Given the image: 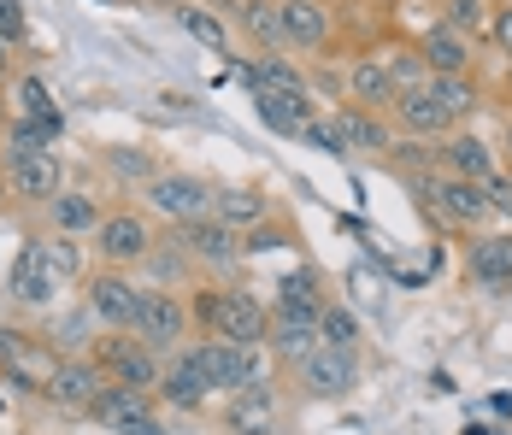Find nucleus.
<instances>
[{
    "instance_id": "79ce46f5",
    "label": "nucleus",
    "mask_w": 512,
    "mask_h": 435,
    "mask_svg": "<svg viewBox=\"0 0 512 435\" xmlns=\"http://www.w3.org/2000/svg\"><path fill=\"white\" fill-rule=\"evenodd\" d=\"M301 142H312V147H318V153H330V159H348V153H342V142H336V130H330L324 118H318V124H307V130H301Z\"/></svg>"
},
{
    "instance_id": "de8ad7c7",
    "label": "nucleus",
    "mask_w": 512,
    "mask_h": 435,
    "mask_svg": "<svg viewBox=\"0 0 512 435\" xmlns=\"http://www.w3.org/2000/svg\"><path fill=\"white\" fill-rule=\"evenodd\" d=\"M495 6H512V0H495Z\"/></svg>"
},
{
    "instance_id": "cd10ccee",
    "label": "nucleus",
    "mask_w": 512,
    "mask_h": 435,
    "mask_svg": "<svg viewBox=\"0 0 512 435\" xmlns=\"http://www.w3.org/2000/svg\"><path fill=\"white\" fill-rule=\"evenodd\" d=\"M259 118H265V130L301 142V130L324 118V106L312 100V89H301V95H259Z\"/></svg>"
},
{
    "instance_id": "f8f14e48",
    "label": "nucleus",
    "mask_w": 512,
    "mask_h": 435,
    "mask_svg": "<svg viewBox=\"0 0 512 435\" xmlns=\"http://www.w3.org/2000/svg\"><path fill=\"white\" fill-rule=\"evenodd\" d=\"M295 388H301L307 400H342V394H354L359 388V353L318 341L307 359L295 365Z\"/></svg>"
},
{
    "instance_id": "bb28decb",
    "label": "nucleus",
    "mask_w": 512,
    "mask_h": 435,
    "mask_svg": "<svg viewBox=\"0 0 512 435\" xmlns=\"http://www.w3.org/2000/svg\"><path fill=\"white\" fill-rule=\"evenodd\" d=\"M224 424L236 435H277V388L254 383V388H242V394H230Z\"/></svg>"
},
{
    "instance_id": "f704fd0d",
    "label": "nucleus",
    "mask_w": 512,
    "mask_h": 435,
    "mask_svg": "<svg viewBox=\"0 0 512 435\" xmlns=\"http://www.w3.org/2000/svg\"><path fill=\"white\" fill-rule=\"evenodd\" d=\"M318 341H324V347H348V353H359V318L342 306V300H324V312H318Z\"/></svg>"
},
{
    "instance_id": "49530a36",
    "label": "nucleus",
    "mask_w": 512,
    "mask_h": 435,
    "mask_svg": "<svg viewBox=\"0 0 512 435\" xmlns=\"http://www.w3.org/2000/svg\"><path fill=\"white\" fill-rule=\"evenodd\" d=\"M507 153H512V118H507Z\"/></svg>"
},
{
    "instance_id": "a211bd4d",
    "label": "nucleus",
    "mask_w": 512,
    "mask_h": 435,
    "mask_svg": "<svg viewBox=\"0 0 512 435\" xmlns=\"http://www.w3.org/2000/svg\"><path fill=\"white\" fill-rule=\"evenodd\" d=\"M465 277L483 294H512V236H495V230L465 236Z\"/></svg>"
},
{
    "instance_id": "e433bc0d",
    "label": "nucleus",
    "mask_w": 512,
    "mask_h": 435,
    "mask_svg": "<svg viewBox=\"0 0 512 435\" xmlns=\"http://www.w3.org/2000/svg\"><path fill=\"white\" fill-rule=\"evenodd\" d=\"M42 259H48V271L59 277V283H83L89 277V265H83V253H77V236H53V242H42Z\"/></svg>"
},
{
    "instance_id": "c9c22d12",
    "label": "nucleus",
    "mask_w": 512,
    "mask_h": 435,
    "mask_svg": "<svg viewBox=\"0 0 512 435\" xmlns=\"http://www.w3.org/2000/svg\"><path fill=\"white\" fill-rule=\"evenodd\" d=\"M436 24H448V30L471 36V42H483L489 36V0H442V18Z\"/></svg>"
},
{
    "instance_id": "72a5a7b5",
    "label": "nucleus",
    "mask_w": 512,
    "mask_h": 435,
    "mask_svg": "<svg viewBox=\"0 0 512 435\" xmlns=\"http://www.w3.org/2000/svg\"><path fill=\"white\" fill-rule=\"evenodd\" d=\"M177 24H183L195 42H206L212 53H230V30H224V18H218L212 6H201V0H183V6H177Z\"/></svg>"
},
{
    "instance_id": "2eb2a0df",
    "label": "nucleus",
    "mask_w": 512,
    "mask_h": 435,
    "mask_svg": "<svg viewBox=\"0 0 512 435\" xmlns=\"http://www.w3.org/2000/svg\"><path fill=\"white\" fill-rule=\"evenodd\" d=\"M159 400L148 394V388H101V400H95V424H106V430H118V435H165L159 430V412H154Z\"/></svg>"
},
{
    "instance_id": "412c9836",
    "label": "nucleus",
    "mask_w": 512,
    "mask_h": 435,
    "mask_svg": "<svg viewBox=\"0 0 512 435\" xmlns=\"http://www.w3.org/2000/svg\"><path fill=\"white\" fill-rule=\"evenodd\" d=\"M171 242L189 253V265H212V271L236 265V253H242V236L230 224H218V218H195V224L171 230Z\"/></svg>"
},
{
    "instance_id": "9d476101",
    "label": "nucleus",
    "mask_w": 512,
    "mask_h": 435,
    "mask_svg": "<svg viewBox=\"0 0 512 435\" xmlns=\"http://www.w3.org/2000/svg\"><path fill=\"white\" fill-rule=\"evenodd\" d=\"M136 306H142V283H136L130 271H106V265H95V271L83 277V312H89L95 324H106V330H130Z\"/></svg>"
},
{
    "instance_id": "0eeeda50",
    "label": "nucleus",
    "mask_w": 512,
    "mask_h": 435,
    "mask_svg": "<svg viewBox=\"0 0 512 435\" xmlns=\"http://www.w3.org/2000/svg\"><path fill=\"white\" fill-rule=\"evenodd\" d=\"M189 300L177 289H142V306H136V318H130V336L148 341L159 359L165 353H177L183 341H189Z\"/></svg>"
},
{
    "instance_id": "473e14b6",
    "label": "nucleus",
    "mask_w": 512,
    "mask_h": 435,
    "mask_svg": "<svg viewBox=\"0 0 512 435\" xmlns=\"http://www.w3.org/2000/svg\"><path fill=\"white\" fill-rule=\"evenodd\" d=\"M242 30L254 53H283V24H277V0H242Z\"/></svg>"
},
{
    "instance_id": "a18cd8bd",
    "label": "nucleus",
    "mask_w": 512,
    "mask_h": 435,
    "mask_svg": "<svg viewBox=\"0 0 512 435\" xmlns=\"http://www.w3.org/2000/svg\"><path fill=\"white\" fill-rule=\"evenodd\" d=\"M6 124H12V106H6V89H0V136H6Z\"/></svg>"
},
{
    "instance_id": "423d86ee",
    "label": "nucleus",
    "mask_w": 512,
    "mask_h": 435,
    "mask_svg": "<svg viewBox=\"0 0 512 435\" xmlns=\"http://www.w3.org/2000/svg\"><path fill=\"white\" fill-rule=\"evenodd\" d=\"M154 247H159V236L142 212L118 206V212H106L95 224V265H106V271H136V265H148Z\"/></svg>"
},
{
    "instance_id": "ea45409f",
    "label": "nucleus",
    "mask_w": 512,
    "mask_h": 435,
    "mask_svg": "<svg viewBox=\"0 0 512 435\" xmlns=\"http://www.w3.org/2000/svg\"><path fill=\"white\" fill-rule=\"evenodd\" d=\"M483 200H489V212H501V218L512 224V177L507 171H495V177L483 183Z\"/></svg>"
},
{
    "instance_id": "4be33fe9",
    "label": "nucleus",
    "mask_w": 512,
    "mask_h": 435,
    "mask_svg": "<svg viewBox=\"0 0 512 435\" xmlns=\"http://www.w3.org/2000/svg\"><path fill=\"white\" fill-rule=\"evenodd\" d=\"M395 77H389V53H354L348 59V106L365 112H389L395 106Z\"/></svg>"
},
{
    "instance_id": "4468645a",
    "label": "nucleus",
    "mask_w": 512,
    "mask_h": 435,
    "mask_svg": "<svg viewBox=\"0 0 512 435\" xmlns=\"http://www.w3.org/2000/svg\"><path fill=\"white\" fill-rule=\"evenodd\" d=\"M6 106H12V118H30V124L59 147V136H65V106L53 100V89H48L42 71H12V83H6Z\"/></svg>"
},
{
    "instance_id": "6e6552de",
    "label": "nucleus",
    "mask_w": 512,
    "mask_h": 435,
    "mask_svg": "<svg viewBox=\"0 0 512 435\" xmlns=\"http://www.w3.org/2000/svg\"><path fill=\"white\" fill-rule=\"evenodd\" d=\"M154 400L171 406V412H201L206 400H212V377H206L201 341H183L177 353H165V371H159Z\"/></svg>"
},
{
    "instance_id": "7c9ffc66",
    "label": "nucleus",
    "mask_w": 512,
    "mask_h": 435,
    "mask_svg": "<svg viewBox=\"0 0 512 435\" xmlns=\"http://www.w3.org/2000/svg\"><path fill=\"white\" fill-rule=\"evenodd\" d=\"M324 300H330V289H324L318 265H295V271L277 283V300H271V312H307V318H318V312H324Z\"/></svg>"
},
{
    "instance_id": "58836bf2",
    "label": "nucleus",
    "mask_w": 512,
    "mask_h": 435,
    "mask_svg": "<svg viewBox=\"0 0 512 435\" xmlns=\"http://www.w3.org/2000/svg\"><path fill=\"white\" fill-rule=\"evenodd\" d=\"M389 77H395V89H418V83H430V71H424L418 48H395L389 53Z\"/></svg>"
},
{
    "instance_id": "5701e85b",
    "label": "nucleus",
    "mask_w": 512,
    "mask_h": 435,
    "mask_svg": "<svg viewBox=\"0 0 512 435\" xmlns=\"http://www.w3.org/2000/svg\"><path fill=\"white\" fill-rule=\"evenodd\" d=\"M436 171L465 177V183H477V189H483V183H489L501 165H495V153L477 142L471 130H454V136H442V142H436Z\"/></svg>"
},
{
    "instance_id": "ddd939ff",
    "label": "nucleus",
    "mask_w": 512,
    "mask_h": 435,
    "mask_svg": "<svg viewBox=\"0 0 512 435\" xmlns=\"http://www.w3.org/2000/svg\"><path fill=\"white\" fill-rule=\"evenodd\" d=\"M330 130H336V142L348 159H389V147H395V130H389V118L383 112H365V106H330V118H324Z\"/></svg>"
},
{
    "instance_id": "37998d69",
    "label": "nucleus",
    "mask_w": 512,
    "mask_h": 435,
    "mask_svg": "<svg viewBox=\"0 0 512 435\" xmlns=\"http://www.w3.org/2000/svg\"><path fill=\"white\" fill-rule=\"evenodd\" d=\"M6 83H12V48L0 42V89H6Z\"/></svg>"
},
{
    "instance_id": "a19ab883",
    "label": "nucleus",
    "mask_w": 512,
    "mask_h": 435,
    "mask_svg": "<svg viewBox=\"0 0 512 435\" xmlns=\"http://www.w3.org/2000/svg\"><path fill=\"white\" fill-rule=\"evenodd\" d=\"M489 42L512 59V6H489Z\"/></svg>"
},
{
    "instance_id": "7ed1b4c3",
    "label": "nucleus",
    "mask_w": 512,
    "mask_h": 435,
    "mask_svg": "<svg viewBox=\"0 0 512 435\" xmlns=\"http://www.w3.org/2000/svg\"><path fill=\"white\" fill-rule=\"evenodd\" d=\"M59 347L24 324H0V377L18 388V394H48L53 371H59Z\"/></svg>"
},
{
    "instance_id": "f3484780",
    "label": "nucleus",
    "mask_w": 512,
    "mask_h": 435,
    "mask_svg": "<svg viewBox=\"0 0 512 435\" xmlns=\"http://www.w3.org/2000/svg\"><path fill=\"white\" fill-rule=\"evenodd\" d=\"M383 118H389V130H395L401 142H442V136H454V124L442 118V106L430 100L424 83H418V89H401Z\"/></svg>"
},
{
    "instance_id": "2f4dec72",
    "label": "nucleus",
    "mask_w": 512,
    "mask_h": 435,
    "mask_svg": "<svg viewBox=\"0 0 512 435\" xmlns=\"http://www.w3.org/2000/svg\"><path fill=\"white\" fill-rule=\"evenodd\" d=\"M248 83H254V95H301L307 71L295 59H283V53H254L248 59Z\"/></svg>"
},
{
    "instance_id": "9b49d317",
    "label": "nucleus",
    "mask_w": 512,
    "mask_h": 435,
    "mask_svg": "<svg viewBox=\"0 0 512 435\" xmlns=\"http://www.w3.org/2000/svg\"><path fill=\"white\" fill-rule=\"evenodd\" d=\"M0 189L12 194L18 206H48L53 194L65 189V159L53 147L24 153V159H0Z\"/></svg>"
},
{
    "instance_id": "1a4fd4ad",
    "label": "nucleus",
    "mask_w": 512,
    "mask_h": 435,
    "mask_svg": "<svg viewBox=\"0 0 512 435\" xmlns=\"http://www.w3.org/2000/svg\"><path fill=\"white\" fill-rule=\"evenodd\" d=\"M206 377H212V394H242L254 383H271V353L265 347H236V341H201Z\"/></svg>"
},
{
    "instance_id": "6ab92c4d",
    "label": "nucleus",
    "mask_w": 512,
    "mask_h": 435,
    "mask_svg": "<svg viewBox=\"0 0 512 435\" xmlns=\"http://www.w3.org/2000/svg\"><path fill=\"white\" fill-rule=\"evenodd\" d=\"M412 48H418L430 77H477V42L460 36V30H448V24H430Z\"/></svg>"
},
{
    "instance_id": "39448f33",
    "label": "nucleus",
    "mask_w": 512,
    "mask_h": 435,
    "mask_svg": "<svg viewBox=\"0 0 512 435\" xmlns=\"http://www.w3.org/2000/svg\"><path fill=\"white\" fill-rule=\"evenodd\" d=\"M148 212H154L159 224H171V230H183V224H195V218H212V183L195 177V171H159L148 177Z\"/></svg>"
},
{
    "instance_id": "c85d7f7f",
    "label": "nucleus",
    "mask_w": 512,
    "mask_h": 435,
    "mask_svg": "<svg viewBox=\"0 0 512 435\" xmlns=\"http://www.w3.org/2000/svg\"><path fill=\"white\" fill-rule=\"evenodd\" d=\"M424 89H430V100L442 106V118H448L454 130H465V124L483 112V83H477V77H430Z\"/></svg>"
},
{
    "instance_id": "a878e982",
    "label": "nucleus",
    "mask_w": 512,
    "mask_h": 435,
    "mask_svg": "<svg viewBox=\"0 0 512 435\" xmlns=\"http://www.w3.org/2000/svg\"><path fill=\"white\" fill-rule=\"evenodd\" d=\"M106 218V206L95 200L89 189H65L48 200V224H53V236H95V224Z\"/></svg>"
},
{
    "instance_id": "20e7f679",
    "label": "nucleus",
    "mask_w": 512,
    "mask_h": 435,
    "mask_svg": "<svg viewBox=\"0 0 512 435\" xmlns=\"http://www.w3.org/2000/svg\"><path fill=\"white\" fill-rule=\"evenodd\" d=\"M89 359L101 365V377L112 388H159V371H165V359H159L148 341H136L130 330H106L95 347H89Z\"/></svg>"
},
{
    "instance_id": "aec40b11",
    "label": "nucleus",
    "mask_w": 512,
    "mask_h": 435,
    "mask_svg": "<svg viewBox=\"0 0 512 435\" xmlns=\"http://www.w3.org/2000/svg\"><path fill=\"white\" fill-rule=\"evenodd\" d=\"M277 24H283V48H324L336 36V12L330 0H277Z\"/></svg>"
},
{
    "instance_id": "4c0bfd02",
    "label": "nucleus",
    "mask_w": 512,
    "mask_h": 435,
    "mask_svg": "<svg viewBox=\"0 0 512 435\" xmlns=\"http://www.w3.org/2000/svg\"><path fill=\"white\" fill-rule=\"evenodd\" d=\"M0 42L12 53L30 48V12H24V0H0Z\"/></svg>"
},
{
    "instance_id": "f257e3e1",
    "label": "nucleus",
    "mask_w": 512,
    "mask_h": 435,
    "mask_svg": "<svg viewBox=\"0 0 512 435\" xmlns=\"http://www.w3.org/2000/svg\"><path fill=\"white\" fill-rule=\"evenodd\" d=\"M189 324L201 341H236V347H265L271 306L248 283H201L189 289Z\"/></svg>"
},
{
    "instance_id": "c756f323",
    "label": "nucleus",
    "mask_w": 512,
    "mask_h": 435,
    "mask_svg": "<svg viewBox=\"0 0 512 435\" xmlns=\"http://www.w3.org/2000/svg\"><path fill=\"white\" fill-rule=\"evenodd\" d=\"M212 218L230 224L236 236H248V230H259L271 218V200L259 189H212Z\"/></svg>"
},
{
    "instance_id": "f03ea898",
    "label": "nucleus",
    "mask_w": 512,
    "mask_h": 435,
    "mask_svg": "<svg viewBox=\"0 0 512 435\" xmlns=\"http://www.w3.org/2000/svg\"><path fill=\"white\" fill-rule=\"evenodd\" d=\"M412 200H418V212L436 224V230H448V236H477L495 212H489V200L477 183H465V177H448V171H424V177H412Z\"/></svg>"
},
{
    "instance_id": "dca6fc26",
    "label": "nucleus",
    "mask_w": 512,
    "mask_h": 435,
    "mask_svg": "<svg viewBox=\"0 0 512 435\" xmlns=\"http://www.w3.org/2000/svg\"><path fill=\"white\" fill-rule=\"evenodd\" d=\"M101 388H106V377L89 353H65L59 371H53V383H48V400L59 412H83V418H89L95 400H101Z\"/></svg>"
},
{
    "instance_id": "c03bdc74",
    "label": "nucleus",
    "mask_w": 512,
    "mask_h": 435,
    "mask_svg": "<svg viewBox=\"0 0 512 435\" xmlns=\"http://www.w3.org/2000/svg\"><path fill=\"white\" fill-rule=\"evenodd\" d=\"M501 106H512V59H507V71H501Z\"/></svg>"
},
{
    "instance_id": "09e8293b",
    "label": "nucleus",
    "mask_w": 512,
    "mask_h": 435,
    "mask_svg": "<svg viewBox=\"0 0 512 435\" xmlns=\"http://www.w3.org/2000/svg\"><path fill=\"white\" fill-rule=\"evenodd\" d=\"M507 177H512V165H507Z\"/></svg>"
},
{
    "instance_id": "393cba45",
    "label": "nucleus",
    "mask_w": 512,
    "mask_h": 435,
    "mask_svg": "<svg viewBox=\"0 0 512 435\" xmlns=\"http://www.w3.org/2000/svg\"><path fill=\"white\" fill-rule=\"evenodd\" d=\"M312 347H318V318L307 312H271V330H265V353L277 359V365H301Z\"/></svg>"
},
{
    "instance_id": "b1692460",
    "label": "nucleus",
    "mask_w": 512,
    "mask_h": 435,
    "mask_svg": "<svg viewBox=\"0 0 512 435\" xmlns=\"http://www.w3.org/2000/svg\"><path fill=\"white\" fill-rule=\"evenodd\" d=\"M53 289H59V277H53V271H48V259H42V236H30V242L18 247V259H12L6 294H12L18 306H48Z\"/></svg>"
}]
</instances>
